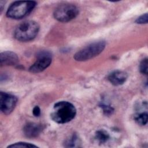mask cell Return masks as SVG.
Listing matches in <instances>:
<instances>
[{"label": "cell", "mask_w": 148, "mask_h": 148, "mask_svg": "<svg viewBox=\"0 0 148 148\" xmlns=\"http://www.w3.org/2000/svg\"><path fill=\"white\" fill-rule=\"evenodd\" d=\"M128 75L126 72L121 71H116L108 77V80L114 86H120L124 84L127 80Z\"/></svg>", "instance_id": "9"}, {"label": "cell", "mask_w": 148, "mask_h": 148, "mask_svg": "<svg viewBox=\"0 0 148 148\" xmlns=\"http://www.w3.org/2000/svg\"><path fill=\"white\" fill-rule=\"evenodd\" d=\"M17 101V99L14 95L6 92H1V110L5 114H9L13 110Z\"/></svg>", "instance_id": "7"}, {"label": "cell", "mask_w": 148, "mask_h": 148, "mask_svg": "<svg viewBox=\"0 0 148 148\" xmlns=\"http://www.w3.org/2000/svg\"><path fill=\"white\" fill-rule=\"evenodd\" d=\"M36 5L35 1H16L11 4L7 12V17L20 19L28 16Z\"/></svg>", "instance_id": "3"}, {"label": "cell", "mask_w": 148, "mask_h": 148, "mask_svg": "<svg viewBox=\"0 0 148 148\" xmlns=\"http://www.w3.org/2000/svg\"><path fill=\"white\" fill-rule=\"evenodd\" d=\"M32 113L35 116V117H38L40 116V109L39 108V107L38 106H35L32 110Z\"/></svg>", "instance_id": "18"}, {"label": "cell", "mask_w": 148, "mask_h": 148, "mask_svg": "<svg viewBox=\"0 0 148 148\" xmlns=\"http://www.w3.org/2000/svg\"><path fill=\"white\" fill-rule=\"evenodd\" d=\"M110 138L109 134L105 130H98L95 133V138L99 143H104L106 142Z\"/></svg>", "instance_id": "11"}, {"label": "cell", "mask_w": 148, "mask_h": 148, "mask_svg": "<svg viewBox=\"0 0 148 148\" xmlns=\"http://www.w3.org/2000/svg\"><path fill=\"white\" fill-rule=\"evenodd\" d=\"M79 143V139L76 134H74L72 137L65 142V147H76V145Z\"/></svg>", "instance_id": "13"}, {"label": "cell", "mask_w": 148, "mask_h": 148, "mask_svg": "<svg viewBox=\"0 0 148 148\" xmlns=\"http://www.w3.org/2000/svg\"><path fill=\"white\" fill-rule=\"evenodd\" d=\"M76 114L75 106L67 101H60L54 104L50 116L58 124H65L73 120Z\"/></svg>", "instance_id": "1"}, {"label": "cell", "mask_w": 148, "mask_h": 148, "mask_svg": "<svg viewBox=\"0 0 148 148\" xmlns=\"http://www.w3.org/2000/svg\"><path fill=\"white\" fill-rule=\"evenodd\" d=\"M106 42L100 40L92 43L77 51L74 56L75 60L84 61L91 59L99 54L105 49Z\"/></svg>", "instance_id": "4"}, {"label": "cell", "mask_w": 148, "mask_h": 148, "mask_svg": "<svg viewBox=\"0 0 148 148\" xmlns=\"http://www.w3.org/2000/svg\"><path fill=\"white\" fill-rule=\"evenodd\" d=\"M101 107L102 108L103 112L104 114H105L106 115H110L112 114V113L114 111V109L112 107L107 105H106L102 104L101 105Z\"/></svg>", "instance_id": "17"}, {"label": "cell", "mask_w": 148, "mask_h": 148, "mask_svg": "<svg viewBox=\"0 0 148 148\" xmlns=\"http://www.w3.org/2000/svg\"><path fill=\"white\" fill-rule=\"evenodd\" d=\"M147 20H148L147 13H145V14L141 15L138 18H137L136 20H135V23L137 24H147Z\"/></svg>", "instance_id": "16"}, {"label": "cell", "mask_w": 148, "mask_h": 148, "mask_svg": "<svg viewBox=\"0 0 148 148\" xmlns=\"http://www.w3.org/2000/svg\"><path fill=\"white\" fill-rule=\"evenodd\" d=\"M147 113L146 112L138 113L135 114L134 120L138 124L145 125L147 123Z\"/></svg>", "instance_id": "12"}, {"label": "cell", "mask_w": 148, "mask_h": 148, "mask_svg": "<svg viewBox=\"0 0 148 148\" xmlns=\"http://www.w3.org/2000/svg\"><path fill=\"white\" fill-rule=\"evenodd\" d=\"M51 60V54L49 51L39 52L36 61L29 68V71L32 73H39L44 71L50 65Z\"/></svg>", "instance_id": "6"}, {"label": "cell", "mask_w": 148, "mask_h": 148, "mask_svg": "<svg viewBox=\"0 0 148 148\" xmlns=\"http://www.w3.org/2000/svg\"><path fill=\"white\" fill-rule=\"evenodd\" d=\"M79 14L78 8L72 4H63L54 12V18L60 22H68L75 18Z\"/></svg>", "instance_id": "5"}, {"label": "cell", "mask_w": 148, "mask_h": 148, "mask_svg": "<svg viewBox=\"0 0 148 148\" xmlns=\"http://www.w3.org/2000/svg\"><path fill=\"white\" fill-rule=\"evenodd\" d=\"M43 130V126L41 124L29 123L27 124L24 128L23 131L24 135L29 138H35L38 136Z\"/></svg>", "instance_id": "8"}, {"label": "cell", "mask_w": 148, "mask_h": 148, "mask_svg": "<svg viewBox=\"0 0 148 148\" xmlns=\"http://www.w3.org/2000/svg\"><path fill=\"white\" fill-rule=\"evenodd\" d=\"M8 147H27L28 148V147H37V146L29 143L20 142L15 143L12 145H9Z\"/></svg>", "instance_id": "14"}, {"label": "cell", "mask_w": 148, "mask_h": 148, "mask_svg": "<svg viewBox=\"0 0 148 148\" xmlns=\"http://www.w3.org/2000/svg\"><path fill=\"white\" fill-rule=\"evenodd\" d=\"M140 71L142 73L147 75V58H146L141 61L139 66Z\"/></svg>", "instance_id": "15"}, {"label": "cell", "mask_w": 148, "mask_h": 148, "mask_svg": "<svg viewBox=\"0 0 148 148\" xmlns=\"http://www.w3.org/2000/svg\"><path fill=\"white\" fill-rule=\"evenodd\" d=\"M1 65H14L18 62L17 55L12 51H7L1 53L0 55Z\"/></svg>", "instance_id": "10"}, {"label": "cell", "mask_w": 148, "mask_h": 148, "mask_svg": "<svg viewBox=\"0 0 148 148\" xmlns=\"http://www.w3.org/2000/svg\"><path fill=\"white\" fill-rule=\"evenodd\" d=\"M39 30V24L32 20L25 21L18 24L14 32V38L21 42L32 40Z\"/></svg>", "instance_id": "2"}]
</instances>
